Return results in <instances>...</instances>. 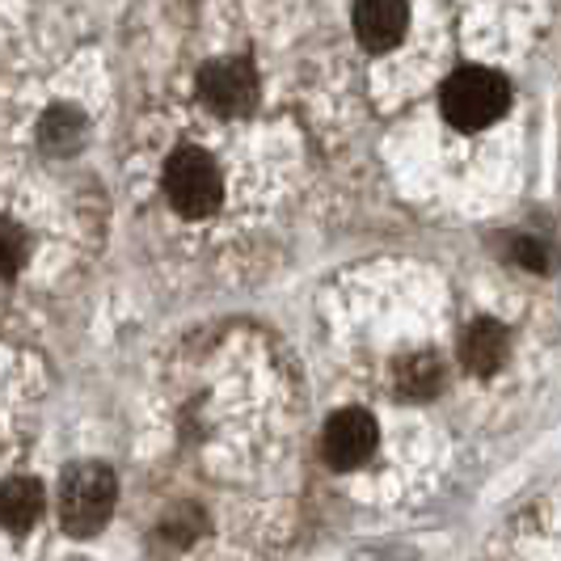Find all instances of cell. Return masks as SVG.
<instances>
[{
    "mask_svg": "<svg viewBox=\"0 0 561 561\" xmlns=\"http://www.w3.org/2000/svg\"><path fill=\"white\" fill-rule=\"evenodd\" d=\"M118 481L106 465H72L59 485V519L72 536L98 533L114 511Z\"/></svg>",
    "mask_w": 561,
    "mask_h": 561,
    "instance_id": "obj_1",
    "label": "cell"
},
{
    "mask_svg": "<svg viewBox=\"0 0 561 561\" xmlns=\"http://www.w3.org/2000/svg\"><path fill=\"white\" fill-rule=\"evenodd\" d=\"M165 195L173 203V211L186 220L211 216L225 198V182H220L216 161L203 148H178L165 165Z\"/></svg>",
    "mask_w": 561,
    "mask_h": 561,
    "instance_id": "obj_2",
    "label": "cell"
},
{
    "mask_svg": "<svg viewBox=\"0 0 561 561\" xmlns=\"http://www.w3.org/2000/svg\"><path fill=\"white\" fill-rule=\"evenodd\" d=\"M506 102H511V89L490 68H460L444 84V114H448L451 127H460V131L490 127L506 111Z\"/></svg>",
    "mask_w": 561,
    "mask_h": 561,
    "instance_id": "obj_3",
    "label": "cell"
},
{
    "mask_svg": "<svg viewBox=\"0 0 561 561\" xmlns=\"http://www.w3.org/2000/svg\"><path fill=\"white\" fill-rule=\"evenodd\" d=\"M198 98L207 102V111L225 118L250 114L257 102V77L245 59H216L198 72Z\"/></svg>",
    "mask_w": 561,
    "mask_h": 561,
    "instance_id": "obj_4",
    "label": "cell"
},
{
    "mask_svg": "<svg viewBox=\"0 0 561 561\" xmlns=\"http://www.w3.org/2000/svg\"><path fill=\"white\" fill-rule=\"evenodd\" d=\"M376 439H380V431H376V422L367 419L364 410H342V414L325 422L321 456L334 469H355L376 451Z\"/></svg>",
    "mask_w": 561,
    "mask_h": 561,
    "instance_id": "obj_5",
    "label": "cell"
},
{
    "mask_svg": "<svg viewBox=\"0 0 561 561\" xmlns=\"http://www.w3.org/2000/svg\"><path fill=\"white\" fill-rule=\"evenodd\" d=\"M410 26L405 0H355V34L367 51H389Z\"/></svg>",
    "mask_w": 561,
    "mask_h": 561,
    "instance_id": "obj_6",
    "label": "cell"
},
{
    "mask_svg": "<svg viewBox=\"0 0 561 561\" xmlns=\"http://www.w3.org/2000/svg\"><path fill=\"white\" fill-rule=\"evenodd\" d=\"M460 359L473 376H494L506 359V330L490 317L473 321L460 337Z\"/></svg>",
    "mask_w": 561,
    "mask_h": 561,
    "instance_id": "obj_7",
    "label": "cell"
},
{
    "mask_svg": "<svg viewBox=\"0 0 561 561\" xmlns=\"http://www.w3.org/2000/svg\"><path fill=\"white\" fill-rule=\"evenodd\" d=\"M43 515V485L30 478H13L0 485V524L13 533H26Z\"/></svg>",
    "mask_w": 561,
    "mask_h": 561,
    "instance_id": "obj_8",
    "label": "cell"
},
{
    "mask_svg": "<svg viewBox=\"0 0 561 561\" xmlns=\"http://www.w3.org/2000/svg\"><path fill=\"white\" fill-rule=\"evenodd\" d=\"M393 385L401 397L422 401V397H431L439 385H444V367H439L435 355H405L393 371Z\"/></svg>",
    "mask_w": 561,
    "mask_h": 561,
    "instance_id": "obj_9",
    "label": "cell"
},
{
    "mask_svg": "<svg viewBox=\"0 0 561 561\" xmlns=\"http://www.w3.org/2000/svg\"><path fill=\"white\" fill-rule=\"evenodd\" d=\"M81 131H84L81 114H72V111H51L43 118V144L56 148V152L77 148V144H81Z\"/></svg>",
    "mask_w": 561,
    "mask_h": 561,
    "instance_id": "obj_10",
    "label": "cell"
},
{
    "mask_svg": "<svg viewBox=\"0 0 561 561\" xmlns=\"http://www.w3.org/2000/svg\"><path fill=\"white\" fill-rule=\"evenodd\" d=\"M22 257H26V237H22V228L0 216V275H13V271L22 266Z\"/></svg>",
    "mask_w": 561,
    "mask_h": 561,
    "instance_id": "obj_11",
    "label": "cell"
},
{
    "mask_svg": "<svg viewBox=\"0 0 561 561\" xmlns=\"http://www.w3.org/2000/svg\"><path fill=\"white\" fill-rule=\"evenodd\" d=\"M198 528H203V519H198L195 506H178V511H169L165 519H161V536H165L169 545H186V540H195Z\"/></svg>",
    "mask_w": 561,
    "mask_h": 561,
    "instance_id": "obj_12",
    "label": "cell"
},
{
    "mask_svg": "<svg viewBox=\"0 0 561 561\" xmlns=\"http://www.w3.org/2000/svg\"><path fill=\"white\" fill-rule=\"evenodd\" d=\"M515 262L519 266H528V271H545L549 266V253H545V245L540 241H533V237H515Z\"/></svg>",
    "mask_w": 561,
    "mask_h": 561,
    "instance_id": "obj_13",
    "label": "cell"
}]
</instances>
